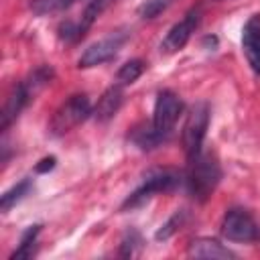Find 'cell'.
Returning a JSON list of instances; mask_svg holds the SVG:
<instances>
[{
    "mask_svg": "<svg viewBox=\"0 0 260 260\" xmlns=\"http://www.w3.org/2000/svg\"><path fill=\"white\" fill-rule=\"evenodd\" d=\"M219 179H221V169L213 154L201 150L193 158H189V171L185 181H187L189 193L195 199L205 201L217 187Z\"/></svg>",
    "mask_w": 260,
    "mask_h": 260,
    "instance_id": "6da1fadb",
    "label": "cell"
},
{
    "mask_svg": "<svg viewBox=\"0 0 260 260\" xmlns=\"http://www.w3.org/2000/svg\"><path fill=\"white\" fill-rule=\"evenodd\" d=\"M91 112L93 110H91L89 98L85 93H75L57 108V112L51 118L49 130L53 136H63L69 130H73L75 126H79Z\"/></svg>",
    "mask_w": 260,
    "mask_h": 260,
    "instance_id": "7a4b0ae2",
    "label": "cell"
},
{
    "mask_svg": "<svg viewBox=\"0 0 260 260\" xmlns=\"http://www.w3.org/2000/svg\"><path fill=\"white\" fill-rule=\"evenodd\" d=\"M183 112V102L179 100V95L171 89H162L156 95L154 102V112H152V132L158 136V140H165L171 130L175 128L179 116Z\"/></svg>",
    "mask_w": 260,
    "mask_h": 260,
    "instance_id": "3957f363",
    "label": "cell"
},
{
    "mask_svg": "<svg viewBox=\"0 0 260 260\" xmlns=\"http://www.w3.org/2000/svg\"><path fill=\"white\" fill-rule=\"evenodd\" d=\"M181 177L179 173L175 171H158V173H152L150 177L144 179V183L140 187H136L128 197L126 201L122 203V209H134V207H140L144 205L146 201H150L156 193H165V191H171L179 185Z\"/></svg>",
    "mask_w": 260,
    "mask_h": 260,
    "instance_id": "277c9868",
    "label": "cell"
},
{
    "mask_svg": "<svg viewBox=\"0 0 260 260\" xmlns=\"http://www.w3.org/2000/svg\"><path fill=\"white\" fill-rule=\"evenodd\" d=\"M207 126H209V106L205 102H199L191 108L183 128V146H185L187 158H193L197 152H201Z\"/></svg>",
    "mask_w": 260,
    "mask_h": 260,
    "instance_id": "5b68a950",
    "label": "cell"
},
{
    "mask_svg": "<svg viewBox=\"0 0 260 260\" xmlns=\"http://www.w3.org/2000/svg\"><path fill=\"white\" fill-rule=\"evenodd\" d=\"M221 236L230 242H254L258 240L260 232L250 211L242 207H234L221 219Z\"/></svg>",
    "mask_w": 260,
    "mask_h": 260,
    "instance_id": "8992f818",
    "label": "cell"
},
{
    "mask_svg": "<svg viewBox=\"0 0 260 260\" xmlns=\"http://www.w3.org/2000/svg\"><path fill=\"white\" fill-rule=\"evenodd\" d=\"M124 41H126V32H122V30L108 35L106 39H102V41L89 45V47L81 53L77 65H79L81 69H89V67H98V65H102V63L110 61V59L120 51V47L124 45Z\"/></svg>",
    "mask_w": 260,
    "mask_h": 260,
    "instance_id": "52a82bcc",
    "label": "cell"
},
{
    "mask_svg": "<svg viewBox=\"0 0 260 260\" xmlns=\"http://www.w3.org/2000/svg\"><path fill=\"white\" fill-rule=\"evenodd\" d=\"M199 18H201V8L199 6L191 8L177 24H173L169 28V32L165 35V39L160 43V51H165V53H177V51H181L189 43L191 35L195 32V28L199 24Z\"/></svg>",
    "mask_w": 260,
    "mask_h": 260,
    "instance_id": "ba28073f",
    "label": "cell"
},
{
    "mask_svg": "<svg viewBox=\"0 0 260 260\" xmlns=\"http://www.w3.org/2000/svg\"><path fill=\"white\" fill-rule=\"evenodd\" d=\"M242 51L248 65L256 75H260V14H252L242 28Z\"/></svg>",
    "mask_w": 260,
    "mask_h": 260,
    "instance_id": "9c48e42d",
    "label": "cell"
},
{
    "mask_svg": "<svg viewBox=\"0 0 260 260\" xmlns=\"http://www.w3.org/2000/svg\"><path fill=\"white\" fill-rule=\"evenodd\" d=\"M30 100H35V91L28 87L26 81H20L18 85L12 87V91L8 93V98L4 102V108H2V122H0L2 130H6L18 118V114L24 110V106Z\"/></svg>",
    "mask_w": 260,
    "mask_h": 260,
    "instance_id": "30bf717a",
    "label": "cell"
},
{
    "mask_svg": "<svg viewBox=\"0 0 260 260\" xmlns=\"http://www.w3.org/2000/svg\"><path fill=\"white\" fill-rule=\"evenodd\" d=\"M122 100H124V91H122V85H118V83H114L112 87H108L104 93H102V98L98 100V104H95V108H93V118L95 120H100V122H106V120H110L112 116H116V112L120 110V106H122Z\"/></svg>",
    "mask_w": 260,
    "mask_h": 260,
    "instance_id": "8fae6325",
    "label": "cell"
},
{
    "mask_svg": "<svg viewBox=\"0 0 260 260\" xmlns=\"http://www.w3.org/2000/svg\"><path fill=\"white\" fill-rule=\"evenodd\" d=\"M189 256L195 258H234V252L211 238H197L189 244Z\"/></svg>",
    "mask_w": 260,
    "mask_h": 260,
    "instance_id": "7c38bea8",
    "label": "cell"
},
{
    "mask_svg": "<svg viewBox=\"0 0 260 260\" xmlns=\"http://www.w3.org/2000/svg\"><path fill=\"white\" fill-rule=\"evenodd\" d=\"M116 2H118V0H89V4L85 6V10H83V14H81L79 24H77V37H83L85 30H87L112 4H116Z\"/></svg>",
    "mask_w": 260,
    "mask_h": 260,
    "instance_id": "4fadbf2b",
    "label": "cell"
},
{
    "mask_svg": "<svg viewBox=\"0 0 260 260\" xmlns=\"http://www.w3.org/2000/svg\"><path fill=\"white\" fill-rule=\"evenodd\" d=\"M142 71H144V63L140 61V59H132V61H126L120 69H118V73H116V83L118 85H128V83H134L140 75H142Z\"/></svg>",
    "mask_w": 260,
    "mask_h": 260,
    "instance_id": "5bb4252c",
    "label": "cell"
},
{
    "mask_svg": "<svg viewBox=\"0 0 260 260\" xmlns=\"http://www.w3.org/2000/svg\"><path fill=\"white\" fill-rule=\"evenodd\" d=\"M39 232H41V225H30V228L22 234L18 248L12 252L10 258H30V256H32V246H35V242H37Z\"/></svg>",
    "mask_w": 260,
    "mask_h": 260,
    "instance_id": "9a60e30c",
    "label": "cell"
},
{
    "mask_svg": "<svg viewBox=\"0 0 260 260\" xmlns=\"http://www.w3.org/2000/svg\"><path fill=\"white\" fill-rule=\"evenodd\" d=\"M28 189H30V181L28 179H24V181H20V183H16L12 189H8L4 195H2V201H0V207H2V211H8L14 203H18L26 193H28Z\"/></svg>",
    "mask_w": 260,
    "mask_h": 260,
    "instance_id": "2e32d148",
    "label": "cell"
},
{
    "mask_svg": "<svg viewBox=\"0 0 260 260\" xmlns=\"http://www.w3.org/2000/svg\"><path fill=\"white\" fill-rule=\"evenodd\" d=\"M173 2H175V0H144V2L140 4V8H138V14H140L142 18H154V16H158L160 12H165Z\"/></svg>",
    "mask_w": 260,
    "mask_h": 260,
    "instance_id": "e0dca14e",
    "label": "cell"
},
{
    "mask_svg": "<svg viewBox=\"0 0 260 260\" xmlns=\"http://www.w3.org/2000/svg\"><path fill=\"white\" fill-rule=\"evenodd\" d=\"M183 221H185V209H177L171 217H169V221L165 223V225H160V230L156 232V240H167V238H171L177 230H179V225H183Z\"/></svg>",
    "mask_w": 260,
    "mask_h": 260,
    "instance_id": "ac0fdd59",
    "label": "cell"
},
{
    "mask_svg": "<svg viewBox=\"0 0 260 260\" xmlns=\"http://www.w3.org/2000/svg\"><path fill=\"white\" fill-rule=\"evenodd\" d=\"M73 0H32L30 2V8L35 14H51V12H57L65 6H69Z\"/></svg>",
    "mask_w": 260,
    "mask_h": 260,
    "instance_id": "d6986e66",
    "label": "cell"
},
{
    "mask_svg": "<svg viewBox=\"0 0 260 260\" xmlns=\"http://www.w3.org/2000/svg\"><path fill=\"white\" fill-rule=\"evenodd\" d=\"M136 244H140V238H138L136 232H130V234L122 240V256H132Z\"/></svg>",
    "mask_w": 260,
    "mask_h": 260,
    "instance_id": "ffe728a7",
    "label": "cell"
},
{
    "mask_svg": "<svg viewBox=\"0 0 260 260\" xmlns=\"http://www.w3.org/2000/svg\"><path fill=\"white\" fill-rule=\"evenodd\" d=\"M55 167V156H49V158H43L41 165H37V173H47Z\"/></svg>",
    "mask_w": 260,
    "mask_h": 260,
    "instance_id": "44dd1931",
    "label": "cell"
},
{
    "mask_svg": "<svg viewBox=\"0 0 260 260\" xmlns=\"http://www.w3.org/2000/svg\"><path fill=\"white\" fill-rule=\"evenodd\" d=\"M213 2H219V0H213Z\"/></svg>",
    "mask_w": 260,
    "mask_h": 260,
    "instance_id": "7402d4cb",
    "label": "cell"
}]
</instances>
